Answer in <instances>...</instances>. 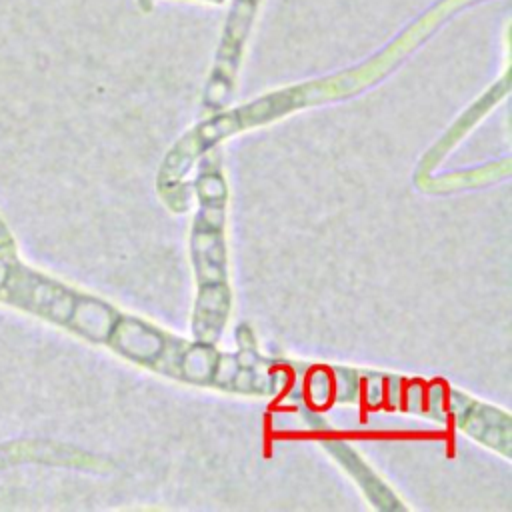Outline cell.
<instances>
[{"mask_svg":"<svg viewBox=\"0 0 512 512\" xmlns=\"http://www.w3.org/2000/svg\"><path fill=\"white\" fill-rule=\"evenodd\" d=\"M8 264H10V260L4 258V256H0V286H2L4 278H6V274H8Z\"/></svg>","mask_w":512,"mask_h":512,"instance_id":"cell-1","label":"cell"},{"mask_svg":"<svg viewBox=\"0 0 512 512\" xmlns=\"http://www.w3.org/2000/svg\"><path fill=\"white\" fill-rule=\"evenodd\" d=\"M6 238H8V232H6V228H4L2 222H0V244L6 242Z\"/></svg>","mask_w":512,"mask_h":512,"instance_id":"cell-2","label":"cell"}]
</instances>
